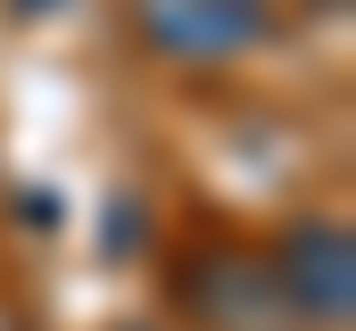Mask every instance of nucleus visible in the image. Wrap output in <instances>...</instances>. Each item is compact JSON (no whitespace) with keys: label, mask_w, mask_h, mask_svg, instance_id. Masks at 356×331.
Wrapping results in <instances>:
<instances>
[{"label":"nucleus","mask_w":356,"mask_h":331,"mask_svg":"<svg viewBox=\"0 0 356 331\" xmlns=\"http://www.w3.org/2000/svg\"><path fill=\"white\" fill-rule=\"evenodd\" d=\"M273 298L298 331H348L356 323V232L340 216H290L266 232Z\"/></svg>","instance_id":"nucleus-1"},{"label":"nucleus","mask_w":356,"mask_h":331,"mask_svg":"<svg viewBox=\"0 0 356 331\" xmlns=\"http://www.w3.org/2000/svg\"><path fill=\"white\" fill-rule=\"evenodd\" d=\"M166 290H175V315L191 331H298L273 298L257 241H191L166 265Z\"/></svg>","instance_id":"nucleus-2"},{"label":"nucleus","mask_w":356,"mask_h":331,"mask_svg":"<svg viewBox=\"0 0 356 331\" xmlns=\"http://www.w3.org/2000/svg\"><path fill=\"white\" fill-rule=\"evenodd\" d=\"M124 25H133V42L149 58L191 67V75L241 67V58H257L282 33L273 0H124Z\"/></svg>","instance_id":"nucleus-3"},{"label":"nucleus","mask_w":356,"mask_h":331,"mask_svg":"<svg viewBox=\"0 0 356 331\" xmlns=\"http://www.w3.org/2000/svg\"><path fill=\"white\" fill-rule=\"evenodd\" d=\"M108 331H158V323H108Z\"/></svg>","instance_id":"nucleus-4"},{"label":"nucleus","mask_w":356,"mask_h":331,"mask_svg":"<svg viewBox=\"0 0 356 331\" xmlns=\"http://www.w3.org/2000/svg\"><path fill=\"white\" fill-rule=\"evenodd\" d=\"M0 331H8V323H0Z\"/></svg>","instance_id":"nucleus-5"}]
</instances>
